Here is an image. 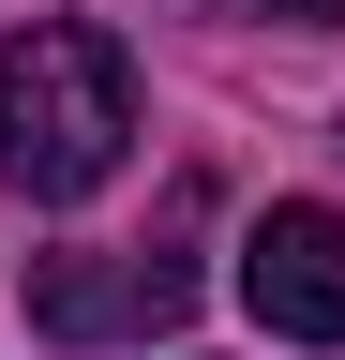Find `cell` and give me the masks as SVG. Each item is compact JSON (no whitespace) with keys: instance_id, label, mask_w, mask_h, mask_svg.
I'll list each match as a JSON object with an SVG mask.
<instances>
[{"instance_id":"cell-1","label":"cell","mask_w":345,"mask_h":360,"mask_svg":"<svg viewBox=\"0 0 345 360\" xmlns=\"http://www.w3.org/2000/svg\"><path fill=\"white\" fill-rule=\"evenodd\" d=\"M120 150H136V60H120V30L91 15H30V45L0 60V180L15 195H105Z\"/></svg>"},{"instance_id":"cell-2","label":"cell","mask_w":345,"mask_h":360,"mask_svg":"<svg viewBox=\"0 0 345 360\" xmlns=\"http://www.w3.org/2000/svg\"><path fill=\"white\" fill-rule=\"evenodd\" d=\"M195 315V255H30V330L46 345H150Z\"/></svg>"},{"instance_id":"cell-3","label":"cell","mask_w":345,"mask_h":360,"mask_svg":"<svg viewBox=\"0 0 345 360\" xmlns=\"http://www.w3.org/2000/svg\"><path fill=\"white\" fill-rule=\"evenodd\" d=\"M240 300L285 345H345V210L330 195H271L255 240H240Z\"/></svg>"},{"instance_id":"cell-4","label":"cell","mask_w":345,"mask_h":360,"mask_svg":"<svg viewBox=\"0 0 345 360\" xmlns=\"http://www.w3.org/2000/svg\"><path fill=\"white\" fill-rule=\"evenodd\" d=\"M255 15H285V30H345V0H255Z\"/></svg>"}]
</instances>
